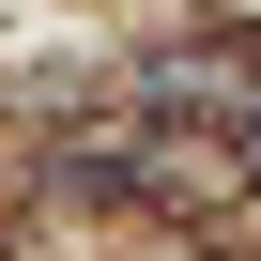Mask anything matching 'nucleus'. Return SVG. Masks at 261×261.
Masks as SVG:
<instances>
[{"instance_id": "f257e3e1", "label": "nucleus", "mask_w": 261, "mask_h": 261, "mask_svg": "<svg viewBox=\"0 0 261 261\" xmlns=\"http://www.w3.org/2000/svg\"><path fill=\"white\" fill-rule=\"evenodd\" d=\"M246 154H261V123H246Z\"/></svg>"}]
</instances>
